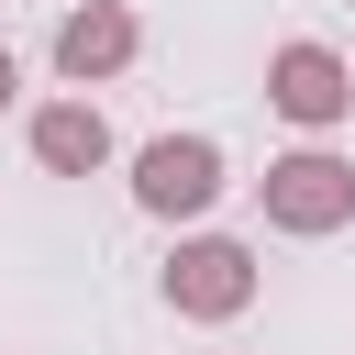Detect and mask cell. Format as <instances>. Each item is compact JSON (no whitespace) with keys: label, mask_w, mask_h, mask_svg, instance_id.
<instances>
[{"label":"cell","mask_w":355,"mask_h":355,"mask_svg":"<svg viewBox=\"0 0 355 355\" xmlns=\"http://www.w3.org/2000/svg\"><path fill=\"white\" fill-rule=\"evenodd\" d=\"M255 200H266L277 233H344V222H355V155H333V144H288V155H266Z\"/></svg>","instance_id":"7a4b0ae2"},{"label":"cell","mask_w":355,"mask_h":355,"mask_svg":"<svg viewBox=\"0 0 355 355\" xmlns=\"http://www.w3.org/2000/svg\"><path fill=\"white\" fill-rule=\"evenodd\" d=\"M11 100H22V67H11V44H0V111H11Z\"/></svg>","instance_id":"52a82bcc"},{"label":"cell","mask_w":355,"mask_h":355,"mask_svg":"<svg viewBox=\"0 0 355 355\" xmlns=\"http://www.w3.org/2000/svg\"><path fill=\"white\" fill-rule=\"evenodd\" d=\"M344 78H355V55H344Z\"/></svg>","instance_id":"ba28073f"},{"label":"cell","mask_w":355,"mask_h":355,"mask_svg":"<svg viewBox=\"0 0 355 355\" xmlns=\"http://www.w3.org/2000/svg\"><path fill=\"white\" fill-rule=\"evenodd\" d=\"M266 111H277V122H300V133H333V122L355 111L344 55H333V44H311V33H288V44L266 55Z\"/></svg>","instance_id":"277c9868"},{"label":"cell","mask_w":355,"mask_h":355,"mask_svg":"<svg viewBox=\"0 0 355 355\" xmlns=\"http://www.w3.org/2000/svg\"><path fill=\"white\" fill-rule=\"evenodd\" d=\"M255 288H266V266H255V244H233V233H178L166 266H155V300H166L178 322H244Z\"/></svg>","instance_id":"6da1fadb"},{"label":"cell","mask_w":355,"mask_h":355,"mask_svg":"<svg viewBox=\"0 0 355 355\" xmlns=\"http://www.w3.org/2000/svg\"><path fill=\"white\" fill-rule=\"evenodd\" d=\"M222 200V144L211 133H155L133 144V211L144 222H200Z\"/></svg>","instance_id":"3957f363"},{"label":"cell","mask_w":355,"mask_h":355,"mask_svg":"<svg viewBox=\"0 0 355 355\" xmlns=\"http://www.w3.org/2000/svg\"><path fill=\"white\" fill-rule=\"evenodd\" d=\"M144 55V22L122 11V0H78L67 22H55V78L67 89H100V78H122Z\"/></svg>","instance_id":"5b68a950"},{"label":"cell","mask_w":355,"mask_h":355,"mask_svg":"<svg viewBox=\"0 0 355 355\" xmlns=\"http://www.w3.org/2000/svg\"><path fill=\"white\" fill-rule=\"evenodd\" d=\"M22 144H33L44 178H100V166H111V111H100L89 89H67V100H44V111L22 122Z\"/></svg>","instance_id":"8992f818"}]
</instances>
